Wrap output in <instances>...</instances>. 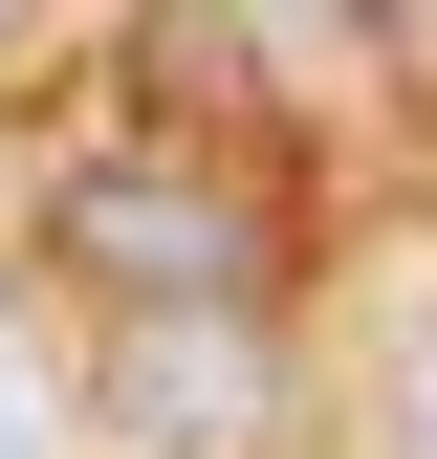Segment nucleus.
Returning <instances> with one entry per match:
<instances>
[{"label": "nucleus", "mask_w": 437, "mask_h": 459, "mask_svg": "<svg viewBox=\"0 0 437 459\" xmlns=\"http://www.w3.org/2000/svg\"><path fill=\"white\" fill-rule=\"evenodd\" d=\"M44 241H66V284H109L132 328H241L262 307V219H241V176H197V153H88L66 197H44Z\"/></svg>", "instance_id": "nucleus-1"}, {"label": "nucleus", "mask_w": 437, "mask_h": 459, "mask_svg": "<svg viewBox=\"0 0 437 459\" xmlns=\"http://www.w3.org/2000/svg\"><path fill=\"white\" fill-rule=\"evenodd\" d=\"M394 459H437V372H416V416H394Z\"/></svg>", "instance_id": "nucleus-3"}, {"label": "nucleus", "mask_w": 437, "mask_h": 459, "mask_svg": "<svg viewBox=\"0 0 437 459\" xmlns=\"http://www.w3.org/2000/svg\"><path fill=\"white\" fill-rule=\"evenodd\" d=\"M109 372H132L109 416H153V437H218V416H241V328H132Z\"/></svg>", "instance_id": "nucleus-2"}]
</instances>
